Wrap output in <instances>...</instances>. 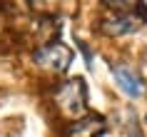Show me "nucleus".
I'll list each match as a JSON object with an SVG mask.
<instances>
[{"instance_id":"nucleus-9","label":"nucleus","mask_w":147,"mask_h":137,"mask_svg":"<svg viewBox=\"0 0 147 137\" xmlns=\"http://www.w3.org/2000/svg\"><path fill=\"white\" fill-rule=\"evenodd\" d=\"M145 122H147V115H145Z\"/></svg>"},{"instance_id":"nucleus-2","label":"nucleus","mask_w":147,"mask_h":137,"mask_svg":"<svg viewBox=\"0 0 147 137\" xmlns=\"http://www.w3.org/2000/svg\"><path fill=\"white\" fill-rule=\"evenodd\" d=\"M72 62V50L65 43H45L35 50V65L47 72H65Z\"/></svg>"},{"instance_id":"nucleus-3","label":"nucleus","mask_w":147,"mask_h":137,"mask_svg":"<svg viewBox=\"0 0 147 137\" xmlns=\"http://www.w3.org/2000/svg\"><path fill=\"white\" fill-rule=\"evenodd\" d=\"M145 23H147V10L145 5H140L137 13H117V15L105 18L100 23V32H105L110 38H122V35L137 32Z\"/></svg>"},{"instance_id":"nucleus-6","label":"nucleus","mask_w":147,"mask_h":137,"mask_svg":"<svg viewBox=\"0 0 147 137\" xmlns=\"http://www.w3.org/2000/svg\"><path fill=\"white\" fill-rule=\"evenodd\" d=\"M102 5L115 13H135V10H140L142 0H102Z\"/></svg>"},{"instance_id":"nucleus-7","label":"nucleus","mask_w":147,"mask_h":137,"mask_svg":"<svg viewBox=\"0 0 147 137\" xmlns=\"http://www.w3.org/2000/svg\"><path fill=\"white\" fill-rule=\"evenodd\" d=\"M55 3H57V0H28V5H30L32 10H38V13H47V10H53Z\"/></svg>"},{"instance_id":"nucleus-8","label":"nucleus","mask_w":147,"mask_h":137,"mask_svg":"<svg viewBox=\"0 0 147 137\" xmlns=\"http://www.w3.org/2000/svg\"><path fill=\"white\" fill-rule=\"evenodd\" d=\"M125 137H145L142 135V127L137 125V117L130 112V120H127V135Z\"/></svg>"},{"instance_id":"nucleus-5","label":"nucleus","mask_w":147,"mask_h":137,"mask_svg":"<svg viewBox=\"0 0 147 137\" xmlns=\"http://www.w3.org/2000/svg\"><path fill=\"white\" fill-rule=\"evenodd\" d=\"M102 132H105V120L100 115H85L80 120L70 122L65 137H100Z\"/></svg>"},{"instance_id":"nucleus-1","label":"nucleus","mask_w":147,"mask_h":137,"mask_svg":"<svg viewBox=\"0 0 147 137\" xmlns=\"http://www.w3.org/2000/svg\"><path fill=\"white\" fill-rule=\"evenodd\" d=\"M53 100L57 110H60L65 117H72V120H80L87 115V87L82 77H70L65 82H60L53 92Z\"/></svg>"},{"instance_id":"nucleus-4","label":"nucleus","mask_w":147,"mask_h":137,"mask_svg":"<svg viewBox=\"0 0 147 137\" xmlns=\"http://www.w3.org/2000/svg\"><path fill=\"white\" fill-rule=\"evenodd\" d=\"M112 77H115V82L120 85V90L127 95V97H142L145 95V80L130 67V65H125V62H112Z\"/></svg>"}]
</instances>
